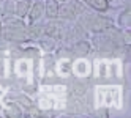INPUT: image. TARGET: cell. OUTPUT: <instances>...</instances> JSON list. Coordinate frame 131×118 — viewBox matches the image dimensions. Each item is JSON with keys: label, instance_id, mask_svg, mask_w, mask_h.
I'll list each match as a JSON object with an SVG mask.
<instances>
[{"label": "cell", "instance_id": "1", "mask_svg": "<svg viewBox=\"0 0 131 118\" xmlns=\"http://www.w3.org/2000/svg\"><path fill=\"white\" fill-rule=\"evenodd\" d=\"M90 5H92L93 8H96V10H100V11L107 10V3H106V0H90Z\"/></svg>", "mask_w": 131, "mask_h": 118}, {"label": "cell", "instance_id": "2", "mask_svg": "<svg viewBox=\"0 0 131 118\" xmlns=\"http://www.w3.org/2000/svg\"><path fill=\"white\" fill-rule=\"evenodd\" d=\"M57 8H59L57 3L51 0V2L48 3V16H49V17H55V16L59 14V10H57Z\"/></svg>", "mask_w": 131, "mask_h": 118}, {"label": "cell", "instance_id": "3", "mask_svg": "<svg viewBox=\"0 0 131 118\" xmlns=\"http://www.w3.org/2000/svg\"><path fill=\"white\" fill-rule=\"evenodd\" d=\"M74 50H76L78 55H85V54L90 50V46H89L87 43H79V44H78V47L74 49Z\"/></svg>", "mask_w": 131, "mask_h": 118}, {"label": "cell", "instance_id": "4", "mask_svg": "<svg viewBox=\"0 0 131 118\" xmlns=\"http://www.w3.org/2000/svg\"><path fill=\"white\" fill-rule=\"evenodd\" d=\"M41 8H43L41 3H36V5L33 6V11H32V14H30V19H32V21H35L36 17L41 14Z\"/></svg>", "mask_w": 131, "mask_h": 118}, {"label": "cell", "instance_id": "5", "mask_svg": "<svg viewBox=\"0 0 131 118\" xmlns=\"http://www.w3.org/2000/svg\"><path fill=\"white\" fill-rule=\"evenodd\" d=\"M19 10H17V13H19L21 16H24L25 13H27V10H29V0H27V2H22V3H19Z\"/></svg>", "mask_w": 131, "mask_h": 118}, {"label": "cell", "instance_id": "6", "mask_svg": "<svg viewBox=\"0 0 131 118\" xmlns=\"http://www.w3.org/2000/svg\"><path fill=\"white\" fill-rule=\"evenodd\" d=\"M122 24L129 25V11H125L123 14H122Z\"/></svg>", "mask_w": 131, "mask_h": 118}, {"label": "cell", "instance_id": "7", "mask_svg": "<svg viewBox=\"0 0 131 118\" xmlns=\"http://www.w3.org/2000/svg\"><path fill=\"white\" fill-rule=\"evenodd\" d=\"M106 2H107V0H106Z\"/></svg>", "mask_w": 131, "mask_h": 118}]
</instances>
